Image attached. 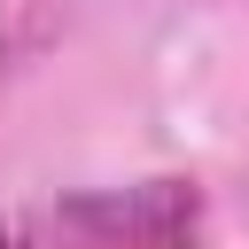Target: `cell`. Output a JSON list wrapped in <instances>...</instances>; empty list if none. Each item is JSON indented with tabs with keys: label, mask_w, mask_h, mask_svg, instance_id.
<instances>
[{
	"label": "cell",
	"mask_w": 249,
	"mask_h": 249,
	"mask_svg": "<svg viewBox=\"0 0 249 249\" xmlns=\"http://www.w3.org/2000/svg\"><path fill=\"white\" fill-rule=\"evenodd\" d=\"M202 226V195L179 179L156 187H124V195H78L62 210H47L54 249H187Z\"/></svg>",
	"instance_id": "6da1fadb"
}]
</instances>
